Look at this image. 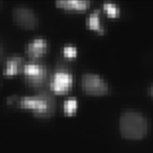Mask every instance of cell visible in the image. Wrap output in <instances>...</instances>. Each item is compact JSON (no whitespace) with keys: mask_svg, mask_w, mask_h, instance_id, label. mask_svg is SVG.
<instances>
[{"mask_svg":"<svg viewBox=\"0 0 153 153\" xmlns=\"http://www.w3.org/2000/svg\"><path fill=\"white\" fill-rule=\"evenodd\" d=\"M20 106L23 108L33 109L37 117L47 118L54 112L55 100L51 92L42 89L33 97H23L20 100Z\"/></svg>","mask_w":153,"mask_h":153,"instance_id":"6da1fadb","label":"cell"},{"mask_svg":"<svg viewBox=\"0 0 153 153\" xmlns=\"http://www.w3.org/2000/svg\"><path fill=\"white\" fill-rule=\"evenodd\" d=\"M120 132L126 138L138 139L145 135L147 123L141 114L133 111L123 113L120 122Z\"/></svg>","mask_w":153,"mask_h":153,"instance_id":"7a4b0ae2","label":"cell"},{"mask_svg":"<svg viewBox=\"0 0 153 153\" xmlns=\"http://www.w3.org/2000/svg\"><path fill=\"white\" fill-rule=\"evenodd\" d=\"M26 80L31 86L43 89L47 84L50 83L48 71L45 64L40 59H32L23 66Z\"/></svg>","mask_w":153,"mask_h":153,"instance_id":"3957f363","label":"cell"},{"mask_svg":"<svg viewBox=\"0 0 153 153\" xmlns=\"http://www.w3.org/2000/svg\"><path fill=\"white\" fill-rule=\"evenodd\" d=\"M64 60H60L56 64V69L50 79V87L57 93L66 92L72 84V75Z\"/></svg>","mask_w":153,"mask_h":153,"instance_id":"277c9868","label":"cell"},{"mask_svg":"<svg viewBox=\"0 0 153 153\" xmlns=\"http://www.w3.org/2000/svg\"><path fill=\"white\" fill-rule=\"evenodd\" d=\"M82 87L84 91L92 95H103L108 92V84L102 77L93 73H85L82 77Z\"/></svg>","mask_w":153,"mask_h":153,"instance_id":"5b68a950","label":"cell"},{"mask_svg":"<svg viewBox=\"0 0 153 153\" xmlns=\"http://www.w3.org/2000/svg\"><path fill=\"white\" fill-rule=\"evenodd\" d=\"M14 18L19 24L27 28L35 27L38 22L34 11L26 6H17L14 9Z\"/></svg>","mask_w":153,"mask_h":153,"instance_id":"8992f818","label":"cell"},{"mask_svg":"<svg viewBox=\"0 0 153 153\" xmlns=\"http://www.w3.org/2000/svg\"><path fill=\"white\" fill-rule=\"evenodd\" d=\"M47 51V42L43 38H36L28 45L27 51L32 59H40L41 55Z\"/></svg>","mask_w":153,"mask_h":153,"instance_id":"52a82bcc","label":"cell"},{"mask_svg":"<svg viewBox=\"0 0 153 153\" xmlns=\"http://www.w3.org/2000/svg\"><path fill=\"white\" fill-rule=\"evenodd\" d=\"M57 5L62 6L63 8L68 9V10H83L89 5V1L86 0H61L57 1Z\"/></svg>","mask_w":153,"mask_h":153,"instance_id":"ba28073f","label":"cell"},{"mask_svg":"<svg viewBox=\"0 0 153 153\" xmlns=\"http://www.w3.org/2000/svg\"><path fill=\"white\" fill-rule=\"evenodd\" d=\"M99 15H100V11L98 10V9L94 10L89 16H88L87 24L91 29H93V30H95L97 32H100V33H103L104 28L102 27V25H101V23H100Z\"/></svg>","mask_w":153,"mask_h":153,"instance_id":"9c48e42d","label":"cell"},{"mask_svg":"<svg viewBox=\"0 0 153 153\" xmlns=\"http://www.w3.org/2000/svg\"><path fill=\"white\" fill-rule=\"evenodd\" d=\"M23 63V58L20 56H12L7 60V64H6L5 68V74L7 75H11L14 74L20 69V67Z\"/></svg>","mask_w":153,"mask_h":153,"instance_id":"30bf717a","label":"cell"},{"mask_svg":"<svg viewBox=\"0 0 153 153\" xmlns=\"http://www.w3.org/2000/svg\"><path fill=\"white\" fill-rule=\"evenodd\" d=\"M77 109V101L74 98H69L64 102V112L68 115H71Z\"/></svg>","mask_w":153,"mask_h":153,"instance_id":"8fae6325","label":"cell"},{"mask_svg":"<svg viewBox=\"0 0 153 153\" xmlns=\"http://www.w3.org/2000/svg\"><path fill=\"white\" fill-rule=\"evenodd\" d=\"M104 8H105V10L108 12V14L113 16V17H116V16L119 15V13H120L119 7L112 2H105L104 3Z\"/></svg>","mask_w":153,"mask_h":153,"instance_id":"7c38bea8","label":"cell"},{"mask_svg":"<svg viewBox=\"0 0 153 153\" xmlns=\"http://www.w3.org/2000/svg\"><path fill=\"white\" fill-rule=\"evenodd\" d=\"M63 53L66 57H74L77 53L76 48L71 45H67L63 48Z\"/></svg>","mask_w":153,"mask_h":153,"instance_id":"4fadbf2b","label":"cell"},{"mask_svg":"<svg viewBox=\"0 0 153 153\" xmlns=\"http://www.w3.org/2000/svg\"><path fill=\"white\" fill-rule=\"evenodd\" d=\"M2 55H3V48L1 47V45H0V59H1Z\"/></svg>","mask_w":153,"mask_h":153,"instance_id":"5bb4252c","label":"cell"}]
</instances>
